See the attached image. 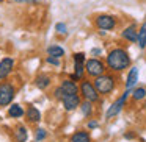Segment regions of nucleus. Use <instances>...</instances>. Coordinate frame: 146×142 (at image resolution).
<instances>
[{
  "label": "nucleus",
  "mask_w": 146,
  "mask_h": 142,
  "mask_svg": "<svg viewBox=\"0 0 146 142\" xmlns=\"http://www.w3.org/2000/svg\"><path fill=\"white\" fill-rule=\"evenodd\" d=\"M130 56L124 48H113L107 55V67L113 72H123L129 69Z\"/></svg>",
  "instance_id": "obj_1"
},
{
  "label": "nucleus",
  "mask_w": 146,
  "mask_h": 142,
  "mask_svg": "<svg viewBox=\"0 0 146 142\" xmlns=\"http://www.w3.org/2000/svg\"><path fill=\"white\" fill-rule=\"evenodd\" d=\"M93 83H94L98 92L102 94V95L110 94V92H113V89H115V78L111 75H105V73H102V75L96 77Z\"/></svg>",
  "instance_id": "obj_2"
},
{
  "label": "nucleus",
  "mask_w": 146,
  "mask_h": 142,
  "mask_svg": "<svg viewBox=\"0 0 146 142\" xmlns=\"http://www.w3.org/2000/svg\"><path fill=\"white\" fill-rule=\"evenodd\" d=\"M80 94H82V97L85 100L91 101V103L99 100V92L96 89L94 83L88 81V80H82V83H80Z\"/></svg>",
  "instance_id": "obj_3"
},
{
  "label": "nucleus",
  "mask_w": 146,
  "mask_h": 142,
  "mask_svg": "<svg viewBox=\"0 0 146 142\" xmlns=\"http://www.w3.org/2000/svg\"><path fill=\"white\" fill-rule=\"evenodd\" d=\"M132 94V89H126L124 91V94L121 95L119 98H118L115 103H111V106L107 109V114H105V119H111V117L118 116V114L121 113V109L124 108V105H126V100L129 98V95Z\"/></svg>",
  "instance_id": "obj_4"
},
{
  "label": "nucleus",
  "mask_w": 146,
  "mask_h": 142,
  "mask_svg": "<svg viewBox=\"0 0 146 142\" xmlns=\"http://www.w3.org/2000/svg\"><path fill=\"white\" fill-rule=\"evenodd\" d=\"M16 95V89L11 83H0V106H8Z\"/></svg>",
  "instance_id": "obj_5"
},
{
  "label": "nucleus",
  "mask_w": 146,
  "mask_h": 142,
  "mask_svg": "<svg viewBox=\"0 0 146 142\" xmlns=\"http://www.w3.org/2000/svg\"><path fill=\"white\" fill-rule=\"evenodd\" d=\"M85 72L88 73L90 77H99V75H102V73L105 72V66H104V63L102 61H99V60H96V58H91V60H88L85 63Z\"/></svg>",
  "instance_id": "obj_6"
},
{
  "label": "nucleus",
  "mask_w": 146,
  "mask_h": 142,
  "mask_svg": "<svg viewBox=\"0 0 146 142\" xmlns=\"http://www.w3.org/2000/svg\"><path fill=\"white\" fill-rule=\"evenodd\" d=\"M94 24L99 30L107 31V30H113L116 27V19L113 16H108V14H101V16L96 17Z\"/></svg>",
  "instance_id": "obj_7"
},
{
  "label": "nucleus",
  "mask_w": 146,
  "mask_h": 142,
  "mask_svg": "<svg viewBox=\"0 0 146 142\" xmlns=\"http://www.w3.org/2000/svg\"><path fill=\"white\" fill-rule=\"evenodd\" d=\"M61 101H63V106L66 111H74L76 108H80V103H82L79 94H66Z\"/></svg>",
  "instance_id": "obj_8"
},
{
  "label": "nucleus",
  "mask_w": 146,
  "mask_h": 142,
  "mask_svg": "<svg viewBox=\"0 0 146 142\" xmlns=\"http://www.w3.org/2000/svg\"><path fill=\"white\" fill-rule=\"evenodd\" d=\"M14 67V60L13 58H3L0 61V80H5L11 72H13Z\"/></svg>",
  "instance_id": "obj_9"
},
{
  "label": "nucleus",
  "mask_w": 146,
  "mask_h": 142,
  "mask_svg": "<svg viewBox=\"0 0 146 142\" xmlns=\"http://www.w3.org/2000/svg\"><path fill=\"white\" fill-rule=\"evenodd\" d=\"M121 36L129 42H137V39H138V30H137L135 25H129L123 30Z\"/></svg>",
  "instance_id": "obj_10"
},
{
  "label": "nucleus",
  "mask_w": 146,
  "mask_h": 142,
  "mask_svg": "<svg viewBox=\"0 0 146 142\" xmlns=\"http://www.w3.org/2000/svg\"><path fill=\"white\" fill-rule=\"evenodd\" d=\"M138 81V67H130L126 80V89H132Z\"/></svg>",
  "instance_id": "obj_11"
},
{
  "label": "nucleus",
  "mask_w": 146,
  "mask_h": 142,
  "mask_svg": "<svg viewBox=\"0 0 146 142\" xmlns=\"http://www.w3.org/2000/svg\"><path fill=\"white\" fill-rule=\"evenodd\" d=\"M25 116H27V120H29V122H32V123H36V122H39V120H41V113H39L35 106H29V108H27Z\"/></svg>",
  "instance_id": "obj_12"
},
{
  "label": "nucleus",
  "mask_w": 146,
  "mask_h": 142,
  "mask_svg": "<svg viewBox=\"0 0 146 142\" xmlns=\"http://www.w3.org/2000/svg\"><path fill=\"white\" fill-rule=\"evenodd\" d=\"M61 88L64 89V92L66 94H79V86L76 84V81L74 80H64L63 83H61Z\"/></svg>",
  "instance_id": "obj_13"
},
{
  "label": "nucleus",
  "mask_w": 146,
  "mask_h": 142,
  "mask_svg": "<svg viewBox=\"0 0 146 142\" xmlns=\"http://www.w3.org/2000/svg\"><path fill=\"white\" fill-rule=\"evenodd\" d=\"M35 84H36V88H38V89H46V88H49V86H50V77L46 75V73H41V75L36 77Z\"/></svg>",
  "instance_id": "obj_14"
},
{
  "label": "nucleus",
  "mask_w": 146,
  "mask_h": 142,
  "mask_svg": "<svg viewBox=\"0 0 146 142\" xmlns=\"http://www.w3.org/2000/svg\"><path fill=\"white\" fill-rule=\"evenodd\" d=\"M137 42H138V47L141 50L146 48V20L141 24V27L138 30V39H137Z\"/></svg>",
  "instance_id": "obj_15"
},
{
  "label": "nucleus",
  "mask_w": 146,
  "mask_h": 142,
  "mask_svg": "<svg viewBox=\"0 0 146 142\" xmlns=\"http://www.w3.org/2000/svg\"><path fill=\"white\" fill-rule=\"evenodd\" d=\"M71 142H91L88 131H76L71 136Z\"/></svg>",
  "instance_id": "obj_16"
},
{
  "label": "nucleus",
  "mask_w": 146,
  "mask_h": 142,
  "mask_svg": "<svg viewBox=\"0 0 146 142\" xmlns=\"http://www.w3.org/2000/svg\"><path fill=\"white\" fill-rule=\"evenodd\" d=\"M14 137H16L17 142H27V139H29V133H27V128L22 125H19L16 128V131H14Z\"/></svg>",
  "instance_id": "obj_17"
},
{
  "label": "nucleus",
  "mask_w": 146,
  "mask_h": 142,
  "mask_svg": "<svg viewBox=\"0 0 146 142\" xmlns=\"http://www.w3.org/2000/svg\"><path fill=\"white\" fill-rule=\"evenodd\" d=\"M47 55L54 58H61L64 56V48L60 45H50V47H47Z\"/></svg>",
  "instance_id": "obj_18"
},
{
  "label": "nucleus",
  "mask_w": 146,
  "mask_h": 142,
  "mask_svg": "<svg viewBox=\"0 0 146 142\" xmlns=\"http://www.w3.org/2000/svg\"><path fill=\"white\" fill-rule=\"evenodd\" d=\"M8 114H10L13 119H19V117H22L24 114H25V111L22 109V106H21V105H16V103H14L13 106H10Z\"/></svg>",
  "instance_id": "obj_19"
},
{
  "label": "nucleus",
  "mask_w": 146,
  "mask_h": 142,
  "mask_svg": "<svg viewBox=\"0 0 146 142\" xmlns=\"http://www.w3.org/2000/svg\"><path fill=\"white\" fill-rule=\"evenodd\" d=\"M80 109H82V114L85 117H90L93 114V105H91V101L85 100L83 103H80Z\"/></svg>",
  "instance_id": "obj_20"
},
{
  "label": "nucleus",
  "mask_w": 146,
  "mask_h": 142,
  "mask_svg": "<svg viewBox=\"0 0 146 142\" xmlns=\"http://www.w3.org/2000/svg\"><path fill=\"white\" fill-rule=\"evenodd\" d=\"M145 97H146V89L145 88H137V89H133V91H132V98L135 101L143 100Z\"/></svg>",
  "instance_id": "obj_21"
},
{
  "label": "nucleus",
  "mask_w": 146,
  "mask_h": 142,
  "mask_svg": "<svg viewBox=\"0 0 146 142\" xmlns=\"http://www.w3.org/2000/svg\"><path fill=\"white\" fill-rule=\"evenodd\" d=\"M64 95H66V92H64V89L61 88V84H60V86H58V88L54 91V97L57 98V100H60V101H61V100H63Z\"/></svg>",
  "instance_id": "obj_22"
},
{
  "label": "nucleus",
  "mask_w": 146,
  "mask_h": 142,
  "mask_svg": "<svg viewBox=\"0 0 146 142\" xmlns=\"http://www.w3.org/2000/svg\"><path fill=\"white\" fill-rule=\"evenodd\" d=\"M46 136H47V133H46V130L39 128L38 131H36V136H35V141H36V142H41V141H44V139H46Z\"/></svg>",
  "instance_id": "obj_23"
},
{
  "label": "nucleus",
  "mask_w": 146,
  "mask_h": 142,
  "mask_svg": "<svg viewBox=\"0 0 146 142\" xmlns=\"http://www.w3.org/2000/svg\"><path fill=\"white\" fill-rule=\"evenodd\" d=\"M55 30H57V33H60V35H64V33H66V25H64L63 22H60V24H57V25H55Z\"/></svg>",
  "instance_id": "obj_24"
},
{
  "label": "nucleus",
  "mask_w": 146,
  "mask_h": 142,
  "mask_svg": "<svg viewBox=\"0 0 146 142\" xmlns=\"http://www.w3.org/2000/svg\"><path fill=\"white\" fill-rule=\"evenodd\" d=\"M74 61H77V63H86L85 61V53H74Z\"/></svg>",
  "instance_id": "obj_25"
},
{
  "label": "nucleus",
  "mask_w": 146,
  "mask_h": 142,
  "mask_svg": "<svg viewBox=\"0 0 146 142\" xmlns=\"http://www.w3.org/2000/svg\"><path fill=\"white\" fill-rule=\"evenodd\" d=\"M46 61H47L49 64H52V66H60V61H58V58H54V56H47V58H46Z\"/></svg>",
  "instance_id": "obj_26"
},
{
  "label": "nucleus",
  "mask_w": 146,
  "mask_h": 142,
  "mask_svg": "<svg viewBox=\"0 0 146 142\" xmlns=\"http://www.w3.org/2000/svg\"><path fill=\"white\" fill-rule=\"evenodd\" d=\"M98 126H99V123L96 122V120H90L88 122V128L90 130H94V128H98Z\"/></svg>",
  "instance_id": "obj_27"
},
{
  "label": "nucleus",
  "mask_w": 146,
  "mask_h": 142,
  "mask_svg": "<svg viewBox=\"0 0 146 142\" xmlns=\"http://www.w3.org/2000/svg\"><path fill=\"white\" fill-rule=\"evenodd\" d=\"M91 53H93V55H101V53H102V50H101V48H94V50H93Z\"/></svg>",
  "instance_id": "obj_28"
},
{
  "label": "nucleus",
  "mask_w": 146,
  "mask_h": 142,
  "mask_svg": "<svg viewBox=\"0 0 146 142\" xmlns=\"http://www.w3.org/2000/svg\"><path fill=\"white\" fill-rule=\"evenodd\" d=\"M124 137H126V139H133V134H132V133H126Z\"/></svg>",
  "instance_id": "obj_29"
},
{
  "label": "nucleus",
  "mask_w": 146,
  "mask_h": 142,
  "mask_svg": "<svg viewBox=\"0 0 146 142\" xmlns=\"http://www.w3.org/2000/svg\"><path fill=\"white\" fill-rule=\"evenodd\" d=\"M11 2H17V3H27L29 0H11Z\"/></svg>",
  "instance_id": "obj_30"
},
{
  "label": "nucleus",
  "mask_w": 146,
  "mask_h": 142,
  "mask_svg": "<svg viewBox=\"0 0 146 142\" xmlns=\"http://www.w3.org/2000/svg\"><path fill=\"white\" fill-rule=\"evenodd\" d=\"M2 2H3V0H0V3H2Z\"/></svg>",
  "instance_id": "obj_31"
}]
</instances>
